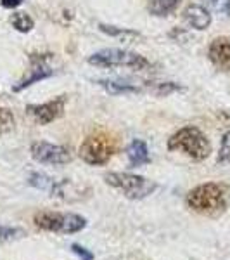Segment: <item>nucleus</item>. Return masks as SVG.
<instances>
[{"mask_svg":"<svg viewBox=\"0 0 230 260\" xmlns=\"http://www.w3.org/2000/svg\"><path fill=\"white\" fill-rule=\"evenodd\" d=\"M187 207L201 215H220L228 203V187L218 182H206L194 187L187 194Z\"/></svg>","mask_w":230,"mask_h":260,"instance_id":"f257e3e1","label":"nucleus"},{"mask_svg":"<svg viewBox=\"0 0 230 260\" xmlns=\"http://www.w3.org/2000/svg\"><path fill=\"white\" fill-rule=\"evenodd\" d=\"M168 149L183 153L194 161H203L211 154V142L198 127H183L168 139Z\"/></svg>","mask_w":230,"mask_h":260,"instance_id":"f03ea898","label":"nucleus"},{"mask_svg":"<svg viewBox=\"0 0 230 260\" xmlns=\"http://www.w3.org/2000/svg\"><path fill=\"white\" fill-rule=\"evenodd\" d=\"M89 64L95 68H130L135 71H144L150 68V61L142 54L123 49H102L89 56Z\"/></svg>","mask_w":230,"mask_h":260,"instance_id":"7ed1b4c3","label":"nucleus"},{"mask_svg":"<svg viewBox=\"0 0 230 260\" xmlns=\"http://www.w3.org/2000/svg\"><path fill=\"white\" fill-rule=\"evenodd\" d=\"M104 180L109 186L120 189L128 200H144L152 194L158 187L154 180H149L142 175L128 174V172H109L104 175Z\"/></svg>","mask_w":230,"mask_h":260,"instance_id":"20e7f679","label":"nucleus"},{"mask_svg":"<svg viewBox=\"0 0 230 260\" xmlns=\"http://www.w3.org/2000/svg\"><path fill=\"white\" fill-rule=\"evenodd\" d=\"M78 153L82 160L89 165H106L116 153V141L106 132L90 134L82 142Z\"/></svg>","mask_w":230,"mask_h":260,"instance_id":"39448f33","label":"nucleus"},{"mask_svg":"<svg viewBox=\"0 0 230 260\" xmlns=\"http://www.w3.org/2000/svg\"><path fill=\"white\" fill-rule=\"evenodd\" d=\"M33 222L39 229L50 231V233L74 234L87 225V220L76 213H59V212H39L33 217Z\"/></svg>","mask_w":230,"mask_h":260,"instance_id":"423d86ee","label":"nucleus"},{"mask_svg":"<svg viewBox=\"0 0 230 260\" xmlns=\"http://www.w3.org/2000/svg\"><path fill=\"white\" fill-rule=\"evenodd\" d=\"M28 59H30V68H28L26 75L12 85V92H16V94L23 92L24 89H28V87L35 85V83L45 80V78H50L54 75V68H52V64H50L54 59V54L31 52L30 56H28Z\"/></svg>","mask_w":230,"mask_h":260,"instance_id":"0eeeda50","label":"nucleus"},{"mask_svg":"<svg viewBox=\"0 0 230 260\" xmlns=\"http://www.w3.org/2000/svg\"><path fill=\"white\" fill-rule=\"evenodd\" d=\"M31 158L42 165H66L73 160V153L68 146L50 144L45 141H36L30 148Z\"/></svg>","mask_w":230,"mask_h":260,"instance_id":"6e6552de","label":"nucleus"},{"mask_svg":"<svg viewBox=\"0 0 230 260\" xmlns=\"http://www.w3.org/2000/svg\"><path fill=\"white\" fill-rule=\"evenodd\" d=\"M66 101H68V95L62 94V95H57V98L47 101V103L28 104L24 111H26L39 125H49L64 115Z\"/></svg>","mask_w":230,"mask_h":260,"instance_id":"1a4fd4ad","label":"nucleus"},{"mask_svg":"<svg viewBox=\"0 0 230 260\" xmlns=\"http://www.w3.org/2000/svg\"><path fill=\"white\" fill-rule=\"evenodd\" d=\"M208 57L216 70L230 73V39L218 37L213 40L208 49Z\"/></svg>","mask_w":230,"mask_h":260,"instance_id":"9d476101","label":"nucleus"},{"mask_svg":"<svg viewBox=\"0 0 230 260\" xmlns=\"http://www.w3.org/2000/svg\"><path fill=\"white\" fill-rule=\"evenodd\" d=\"M183 19H185V23L189 24L190 28L199 30V31L208 30L211 24L210 11L204 6H201V4H189V6L183 9Z\"/></svg>","mask_w":230,"mask_h":260,"instance_id":"9b49d317","label":"nucleus"},{"mask_svg":"<svg viewBox=\"0 0 230 260\" xmlns=\"http://www.w3.org/2000/svg\"><path fill=\"white\" fill-rule=\"evenodd\" d=\"M95 83L112 95H127V94H140V92H145L144 83L137 85V83L127 80H97Z\"/></svg>","mask_w":230,"mask_h":260,"instance_id":"f8f14e48","label":"nucleus"},{"mask_svg":"<svg viewBox=\"0 0 230 260\" xmlns=\"http://www.w3.org/2000/svg\"><path fill=\"white\" fill-rule=\"evenodd\" d=\"M127 154H128V161H130L132 169H139V167H142V165H147V163H150L147 144H145L142 139H133L130 144H128Z\"/></svg>","mask_w":230,"mask_h":260,"instance_id":"ddd939ff","label":"nucleus"},{"mask_svg":"<svg viewBox=\"0 0 230 260\" xmlns=\"http://www.w3.org/2000/svg\"><path fill=\"white\" fill-rule=\"evenodd\" d=\"M182 0H147V11L150 16L165 18L178 9Z\"/></svg>","mask_w":230,"mask_h":260,"instance_id":"4468645a","label":"nucleus"},{"mask_svg":"<svg viewBox=\"0 0 230 260\" xmlns=\"http://www.w3.org/2000/svg\"><path fill=\"white\" fill-rule=\"evenodd\" d=\"M99 30L106 33L107 37H112V39H118L123 42H137L139 39H142L139 31L130 30V28H118V26H112V24L99 23Z\"/></svg>","mask_w":230,"mask_h":260,"instance_id":"2eb2a0df","label":"nucleus"},{"mask_svg":"<svg viewBox=\"0 0 230 260\" xmlns=\"http://www.w3.org/2000/svg\"><path fill=\"white\" fill-rule=\"evenodd\" d=\"M144 89L145 92L154 94L156 98H168V95L175 94V92H182L183 87L175 82H145Z\"/></svg>","mask_w":230,"mask_h":260,"instance_id":"dca6fc26","label":"nucleus"},{"mask_svg":"<svg viewBox=\"0 0 230 260\" xmlns=\"http://www.w3.org/2000/svg\"><path fill=\"white\" fill-rule=\"evenodd\" d=\"M11 24L14 30H18L19 33H28L33 30V26H35V21L30 14H26V12H14V14L11 16Z\"/></svg>","mask_w":230,"mask_h":260,"instance_id":"f3484780","label":"nucleus"},{"mask_svg":"<svg viewBox=\"0 0 230 260\" xmlns=\"http://www.w3.org/2000/svg\"><path fill=\"white\" fill-rule=\"evenodd\" d=\"M16 118L9 108H0V134H7L14 128Z\"/></svg>","mask_w":230,"mask_h":260,"instance_id":"a211bd4d","label":"nucleus"},{"mask_svg":"<svg viewBox=\"0 0 230 260\" xmlns=\"http://www.w3.org/2000/svg\"><path fill=\"white\" fill-rule=\"evenodd\" d=\"M206 9L220 12L223 16H230V0H201Z\"/></svg>","mask_w":230,"mask_h":260,"instance_id":"6ab92c4d","label":"nucleus"},{"mask_svg":"<svg viewBox=\"0 0 230 260\" xmlns=\"http://www.w3.org/2000/svg\"><path fill=\"white\" fill-rule=\"evenodd\" d=\"M24 231L19 228H9V225H0V243H7L12 240H19L24 236Z\"/></svg>","mask_w":230,"mask_h":260,"instance_id":"aec40b11","label":"nucleus"},{"mask_svg":"<svg viewBox=\"0 0 230 260\" xmlns=\"http://www.w3.org/2000/svg\"><path fill=\"white\" fill-rule=\"evenodd\" d=\"M230 161V130L223 134L221 137V144L218 156H216V163H228Z\"/></svg>","mask_w":230,"mask_h":260,"instance_id":"412c9836","label":"nucleus"},{"mask_svg":"<svg viewBox=\"0 0 230 260\" xmlns=\"http://www.w3.org/2000/svg\"><path fill=\"white\" fill-rule=\"evenodd\" d=\"M71 250H73L74 253H76L82 260H94V253H92V251H89L87 248H83V246L76 245V243H74V245H71Z\"/></svg>","mask_w":230,"mask_h":260,"instance_id":"4be33fe9","label":"nucleus"},{"mask_svg":"<svg viewBox=\"0 0 230 260\" xmlns=\"http://www.w3.org/2000/svg\"><path fill=\"white\" fill-rule=\"evenodd\" d=\"M0 4H2L4 9H16L23 4V0H0Z\"/></svg>","mask_w":230,"mask_h":260,"instance_id":"5701e85b","label":"nucleus"}]
</instances>
